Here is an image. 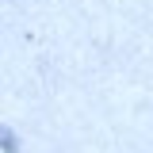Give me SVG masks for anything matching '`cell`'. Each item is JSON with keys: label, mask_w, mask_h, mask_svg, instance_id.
I'll list each match as a JSON object with an SVG mask.
<instances>
[{"label": "cell", "mask_w": 153, "mask_h": 153, "mask_svg": "<svg viewBox=\"0 0 153 153\" xmlns=\"http://www.w3.org/2000/svg\"><path fill=\"white\" fill-rule=\"evenodd\" d=\"M0 146H4L8 153H16V149H19V146H16V138H12V130H8V126H0Z\"/></svg>", "instance_id": "obj_1"}]
</instances>
